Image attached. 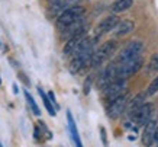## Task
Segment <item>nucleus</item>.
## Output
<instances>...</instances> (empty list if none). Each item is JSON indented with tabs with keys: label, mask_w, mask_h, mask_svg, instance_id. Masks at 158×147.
Returning <instances> with one entry per match:
<instances>
[{
	"label": "nucleus",
	"mask_w": 158,
	"mask_h": 147,
	"mask_svg": "<svg viewBox=\"0 0 158 147\" xmlns=\"http://www.w3.org/2000/svg\"><path fill=\"white\" fill-rule=\"evenodd\" d=\"M84 13H86V7L81 5H76V6H71L68 9L62 10L61 13L57 16V28L64 31V29L70 26L71 24L77 22L84 18Z\"/></svg>",
	"instance_id": "f257e3e1"
},
{
	"label": "nucleus",
	"mask_w": 158,
	"mask_h": 147,
	"mask_svg": "<svg viewBox=\"0 0 158 147\" xmlns=\"http://www.w3.org/2000/svg\"><path fill=\"white\" fill-rule=\"evenodd\" d=\"M116 50H118V42L113 41V39L103 42L100 47L94 50L93 56H91V60H90V66L93 67V69L100 67L103 63H106L113 54H115Z\"/></svg>",
	"instance_id": "f03ea898"
},
{
	"label": "nucleus",
	"mask_w": 158,
	"mask_h": 147,
	"mask_svg": "<svg viewBox=\"0 0 158 147\" xmlns=\"http://www.w3.org/2000/svg\"><path fill=\"white\" fill-rule=\"evenodd\" d=\"M144 50H145V45H144L142 41H131V42L128 44L119 54H118L115 63L118 64V66H122V64H125V63L132 61V60H135V58L141 57V54H142Z\"/></svg>",
	"instance_id": "7ed1b4c3"
},
{
	"label": "nucleus",
	"mask_w": 158,
	"mask_h": 147,
	"mask_svg": "<svg viewBox=\"0 0 158 147\" xmlns=\"http://www.w3.org/2000/svg\"><path fill=\"white\" fill-rule=\"evenodd\" d=\"M144 66V60L141 57L135 58L132 61H128L122 64V66H118V71H116V80H128L131 76L136 74Z\"/></svg>",
	"instance_id": "20e7f679"
},
{
	"label": "nucleus",
	"mask_w": 158,
	"mask_h": 147,
	"mask_svg": "<svg viewBox=\"0 0 158 147\" xmlns=\"http://www.w3.org/2000/svg\"><path fill=\"white\" fill-rule=\"evenodd\" d=\"M154 104H149V102H145L142 106H139L136 111H135V114L131 117V121L132 124H135V127H144L145 124L149 121V118L152 117L154 114Z\"/></svg>",
	"instance_id": "39448f33"
},
{
	"label": "nucleus",
	"mask_w": 158,
	"mask_h": 147,
	"mask_svg": "<svg viewBox=\"0 0 158 147\" xmlns=\"http://www.w3.org/2000/svg\"><path fill=\"white\" fill-rule=\"evenodd\" d=\"M129 100V93L125 92L123 95L118 96L113 100H110L109 106H107V117H110L112 119L119 118L120 115L125 112V108H126V104Z\"/></svg>",
	"instance_id": "423d86ee"
},
{
	"label": "nucleus",
	"mask_w": 158,
	"mask_h": 147,
	"mask_svg": "<svg viewBox=\"0 0 158 147\" xmlns=\"http://www.w3.org/2000/svg\"><path fill=\"white\" fill-rule=\"evenodd\" d=\"M116 71H118V64H116L115 61L109 63L107 66H106V69L100 73V76H99V79H97V89L103 90L106 87V86H109L112 82L116 80Z\"/></svg>",
	"instance_id": "0eeeda50"
},
{
	"label": "nucleus",
	"mask_w": 158,
	"mask_h": 147,
	"mask_svg": "<svg viewBox=\"0 0 158 147\" xmlns=\"http://www.w3.org/2000/svg\"><path fill=\"white\" fill-rule=\"evenodd\" d=\"M119 20H120L119 16H116L115 13H112L110 16H106L105 19H102L100 22L97 24L96 28H94V35H93V37H96V38L99 39L102 35H105V33H107V32H112Z\"/></svg>",
	"instance_id": "6e6552de"
},
{
	"label": "nucleus",
	"mask_w": 158,
	"mask_h": 147,
	"mask_svg": "<svg viewBox=\"0 0 158 147\" xmlns=\"http://www.w3.org/2000/svg\"><path fill=\"white\" fill-rule=\"evenodd\" d=\"M125 92H128L126 80H115L103 89V96H105L107 100H113L115 98H118V96L123 95Z\"/></svg>",
	"instance_id": "1a4fd4ad"
},
{
	"label": "nucleus",
	"mask_w": 158,
	"mask_h": 147,
	"mask_svg": "<svg viewBox=\"0 0 158 147\" xmlns=\"http://www.w3.org/2000/svg\"><path fill=\"white\" fill-rule=\"evenodd\" d=\"M157 114H155V111H154L152 117L149 118V121L144 125V131H142V143H144L145 146L148 144L154 137V133H155V130H157Z\"/></svg>",
	"instance_id": "9d476101"
},
{
	"label": "nucleus",
	"mask_w": 158,
	"mask_h": 147,
	"mask_svg": "<svg viewBox=\"0 0 158 147\" xmlns=\"http://www.w3.org/2000/svg\"><path fill=\"white\" fill-rule=\"evenodd\" d=\"M145 98H147V95H145V92H142V93H138L134 99L128 100V104H126V108H125L123 114H126L131 118V117L135 114V111H136L139 106H142V105L145 104Z\"/></svg>",
	"instance_id": "9b49d317"
},
{
	"label": "nucleus",
	"mask_w": 158,
	"mask_h": 147,
	"mask_svg": "<svg viewBox=\"0 0 158 147\" xmlns=\"http://www.w3.org/2000/svg\"><path fill=\"white\" fill-rule=\"evenodd\" d=\"M135 29V24L132 22V20H119L118 22V25H116L115 28H113V35H115L116 38H119V37H125V35H128V33H131L132 31Z\"/></svg>",
	"instance_id": "f8f14e48"
},
{
	"label": "nucleus",
	"mask_w": 158,
	"mask_h": 147,
	"mask_svg": "<svg viewBox=\"0 0 158 147\" xmlns=\"http://www.w3.org/2000/svg\"><path fill=\"white\" fill-rule=\"evenodd\" d=\"M80 2H81V0H60V2H57V3H54V5L49 6V13L54 15V16H58L62 10L68 9V7H71V6L80 5Z\"/></svg>",
	"instance_id": "ddd939ff"
},
{
	"label": "nucleus",
	"mask_w": 158,
	"mask_h": 147,
	"mask_svg": "<svg viewBox=\"0 0 158 147\" xmlns=\"http://www.w3.org/2000/svg\"><path fill=\"white\" fill-rule=\"evenodd\" d=\"M134 5V0H115L112 6H110V10L112 13H122L125 10H128L131 6Z\"/></svg>",
	"instance_id": "4468645a"
},
{
	"label": "nucleus",
	"mask_w": 158,
	"mask_h": 147,
	"mask_svg": "<svg viewBox=\"0 0 158 147\" xmlns=\"http://www.w3.org/2000/svg\"><path fill=\"white\" fill-rule=\"evenodd\" d=\"M67 118H68V127H70V131H71V138L74 140V143H76V147H83L81 140H80V136H78V131H77L76 122H74L73 115H71L70 111L67 112Z\"/></svg>",
	"instance_id": "2eb2a0df"
},
{
	"label": "nucleus",
	"mask_w": 158,
	"mask_h": 147,
	"mask_svg": "<svg viewBox=\"0 0 158 147\" xmlns=\"http://www.w3.org/2000/svg\"><path fill=\"white\" fill-rule=\"evenodd\" d=\"M38 92H39V95H41V98H42V102H44V105H45L47 111H48V114L51 115V117H55V114H57V109L54 108V105L51 104V100H49L48 95H47V93L42 90V87H38Z\"/></svg>",
	"instance_id": "dca6fc26"
},
{
	"label": "nucleus",
	"mask_w": 158,
	"mask_h": 147,
	"mask_svg": "<svg viewBox=\"0 0 158 147\" xmlns=\"http://www.w3.org/2000/svg\"><path fill=\"white\" fill-rule=\"evenodd\" d=\"M147 73L151 76H157L158 73V52H154L147 64Z\"/></svg>",
	"instance_id": "f3484780"
},
{
	"label": "nucleus",
	"mask_w": 158,
	"mask_h": 147,
	"mask_svg": "<svg viewBox=\"0 0 158 147\" xmlns=\"http://www.w3.org/2000/svg\"><path fill=\"white\" fill-rule=\"evenodd\" d=\"M25 98H26V102H28V105L31 106V109H32V112H34L35 115H41V111H39L38 105H36V102H35V99L32 98V95L29 93L28 90H25Z\"/></svg>",
	"instance_id": "a211bd4d"
},
{
	"label": "nucleus",
	"mask_w": 158,
	"mask_h": 147,
	"mask_svg": "<svg viewBox=\"0 0 158 147\" xmlns=\"http://www.w3.org/2000/svg\"><path fill=\"white\" fill-rule=\"evenodd\" d=\"M157 92H158V74L155 76V79L151 82V85L148 86V89H147V92H145V95L147 96H154Z\"/></svg>",
	"instance_id": "6ab92c4d"
},
{
	"label": "nucleus",
	"mask_w": 158,
	"mask_h": 147,
	"mask_svg": "<svg viewBox=\"0 0 158 147\" xmlns=\"http://www.w3.org/2000/svg\"><path fill=\"white\" fill-rule=\"evenodd\" d=\"M91 82H93V76H89L86 79V82H84V89H83V92H84V95H89V92H90V87H91Z\"/></svg>",
	"instance_id": "aec40b11"
},
{
	"label": "nucleus",
	"mask_w": 158,
	"mask_h": 147,
	"mask_svg": "<svg viewBox=\"0 0 158 147\" xmlns=\"http://www.w3.org/2000/svg\"><path fill=\"white\" fill-rule=\"evenodd\" d=\"M147 147H158V125H157V130H155V133H154V137L152 140L147 144Z\"/></svg>",
	"instance_id": "412c9836"
},
{
	"label": "nucleus",
	"mask_w": 158,
	"mask_h": 147,
	"mask_svg": "<svg viewBox=\"0 0 158 147\" xmlns=\"http://www.w3.org/2000/svg\"><path fill=\"white\" fill-rule=\"evenodd\" d=\"M48 98H49V100H51V104L54 105V108H55V109H60V105L57 104V99H55V95H54L52 90H49V92H48Z\"/></svg>",
	"instance_id": "4be33fe9"
},
{
	"label": "nucleus",
	"mask_w": 158,
	"mask_h": 147,
	"mask_svg": "<svg viewBox=\"0 0 158 147\" xmlns=\"http://www.w3.org/2000/svg\"><path fill=\"white\" fill-rule=\"evenodd\" d=\"M100 137H102V141H103V146L107 147V137H106V128L105 127H100Z\"/></svg>",
	"instance_id": "5701e85b"
},
{
	"label": "nucleus",
	"mask_w": 158,
	"mask_h": 147,
	"mask_svg": "<svg viewBox=\"0 0 158 147\" xmlns=\"http://www.w3.org/2000/svg\"><path fill=\"white\" fill-rule=\"evenodd\" d=\"M35 138H36V140H39V138H41V133H39V127H35Z\"/></svg>",
	"instance_id": "b1692460"
},
{
	"label": "nucleus",
	"mask_w": 158,
	"mask_h": 147,
	"mask_svg": "<svg viewBox=\"0 0 158 147\" xmlns=\"http://www.w3.org/2000/svg\"><path fill=\"white\" fill-rule=\"evenodd\" d=\"M49 5H54V3H57V2H60V0H47Z\"/></svg>",
	"instance_id": "393cba45"
},
{
	"label": "nucleus",
	"mask_w": 158,
	"mask_h": 147,
	"mask_svg": "<svg viewBox=\"0 0 158 147\" xmlns=\"http://www.w3.org/2000/svg\"><path fill=\"white\" fill-rule=\"evenodd\" d=\"M13 92L15 93H18V92H19V89H18V86L16 85H13Z\"/></svg>",
	"instance_id": "a878e982"
},
{
	"label": "nucleus",
	"mask_w": 158,
	"mask_h": 147,
	"mask_svg": "<svg viewBox=\"0 0 158 147\" xmlns=\"http://www.w3.org/2000/svg\"><path fill=\"white\" fill-rule=\"evenodd\" d=\"M0 85H2V79H0Z\"/></svg>",
	"instance_id": "bb28decb"
},
{
	"label": "nucleus",
	"mask_w": 158,
	"mask_h": 147,
	"mask_svg": "<svg viewBox=\"0 0 158 147\" xmlns=\"http://www.w3.org/2000/svg\"><path fill=\"white\" fill-rule=\"evenodd\" d=\"M0 147H3V146H2V143H0Z\"/></svg>",
	"instance_id": "cd10ccee"
},
{
	"label": "nucleus",
	"mask_w": 158,
	"mask_h": 147,
	"mask_svg": "<svg viewBox=\"0 0 158 147\" xmlns=\"http://www.w3.org/2000/svg\"><path fill=\"white\" fill-rule=\"evenodd\" d=\"M0 45H2V42H0Z\"/></svg>",
	"instance_id": "c85d7f7f"
}]
</instances>
